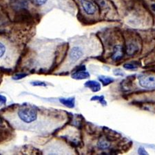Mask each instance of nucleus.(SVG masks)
Instances as JSON below:
<instances>
[{
    "instance_id": "nucleus-13",
    "label": "nucleus",
    "mask_w": 155,
    "mask_h": 155,
    "mask_svg": "<svg viewBox=\"0 0 155 155\" xmlns=\"http://www.w3.org/2000/svg\"><path fill=\"white\" fill-rule=\"evenodd\" d=\"M138 66H137V64H136L135 63H127V64H125L124 65V68L126 70H134L136 69Z\"/></svg>"
},
{
    "instance_id": "nucleus-3",
    "label": "nucleus",
    "mask_w": 155,
    "mask_h": 155,
    "mask_svg": "<svg viewBox=\"0 0 155 155\" xmlns=\"http://www.w3.org/2000/svg\"><path fill=\"white\" fill-rule=\"evenodd\" d=\"M84 52L82 49L78 46H74L71 49L69 54V60L71 63H75L76 61L83 56Z\"/></svg>"
},
{
    "instance_id": "nucleus-19",
    "label": "nucleus",
    "mask_w": 155,
    "mask_h": 155,
    "mask_svg": "<svg viewBox=\"0 0 155 155\" xmlns=\"http://www.w3.org/2000/svg\"><path fill=\"white\" fill-rule=\"evenodd\" d=\"M138 153L139 154H141V155H143V154H147V151L145 150L144 147H140L139 150H138Z\"/></svg>"
},
{
    "instance_id": "nucleus-5",
    "label": "nucleus",
    "mask_w": 155,
    "mask_h": 155,
    "mask_svg": "<svg viewBox=\"0 0 155 155\" xmlns=\"http://www.w3.org/2000/svg\"><path fill=\"white\" fill-rule=\"evenodd\" d=\"M90 74L85 71V66H81V69H79L77 72L72 74V77L74 79H85L88 78Z\"/></svg>"
},
{
    "instance_id": "nucleus-18",
    "label": "nucleus",
    "mask_w": 155,
    "mask_h": 155,
    "mask_svg": "<svg viewBox=\"0 0 155 155\" xmlns=\"http://www.w3.org/2000/svg\"><path fill=\"white\" fill-rule=\"evenodd\" d=\"M6 103V98L0 94V106H4Z\"/></svg>"
},
{
    "instance_id": "nucleus-12",
    "label": "nucleus",
    "mask_w": 155,
    "mask_h": 155,
    "mask_svg": "<svg viewBox=\"0 0 155 155\" xmlns=\"http://www.w3.org/2000/svg\"><path fill=\"white\" fill-rule=\"evenodd\" d=\"M91 101H99L100 103L104 106H106V101L104 100V96H94L92 97Z\"/></svg>"
},
{
    "instance_id": "nucleus-4",
    "label": "nucleus",
    "mask_w": 155,
    "mask_h": 155,
    "mask_svg": "<svg viewBox=\"0 0 155 155\" xmlns=\"http://www.w3.org/2000/svg\"><path fill=\"white\" fill-rule=\"evenodd\" d=\"M84 11L86 12L87 15H94L97 11L96 6L90 0H81L80 1Z\"/></svg>"
},
{
    "instance_id": "nucleus-8",
    "label": "nucleus",
    "mask_w": 155,
    "mask_h": 155,
    "mask_svg": "<svg viewBox=\"0 0 155 155\" xmlns=\"http://www.w3.org/2000/svg\"><path fill=\"white\" fill-rule=\"evenodd\" d=\"M59 101L62 104L64 105L65 106L69 107V108H73L74 107V105H75V99H74V97H71V98L68 99L62 98L60 99Z\"/></svg>"
},
{
    "instance_id": "nucleus-14",
    "label": "nucleus",
    "mask_w": 155,
    "mask_h": 155,
    "mask_svg": "<svg viewBox=\"0 0 155 155\" xmlns=\"http://www.w3.org/2000/svg\"><path fill=\"white\" fill-rule=\"evenodd\" d=\"M6 51V46L2 42H0V58L3 57Z\"/></svg>"
},
{
    "instance_id": "nucleus-16",
    "label": "nucleus",
    "mask_w": 155,
    "mask_h": 155,
    "mask_svg": "<svg viewBox=\"0 0 155 155\" xmlns=\"http://www.w3.org/2000/svg\"><path fill=\"white\" fill-rule=\"evenodd\" d=\"M32 3L36 4L37 6H42L46 3L47 0H31Z\"/></svg>"
},
{
    "instance_id": "nucleus-11",
    "label": "nucleus",
    "mask_w": 155,
    "mask_h": 155,
    "mask_svg": "<svg viewBox=\"0 0 155 155\" xmlns=\"http://www.w3.org/2000/svg\"><path fill=\"white\" fill-rule=\"evenodd\" d=\"M98 146L101 149H106L110 146V143L108 141H107L106 139H101L98 143Z\"/></svg>"
},
{
    "instance_id": "nucleus-7",
    "label": "nucleus",
    "mask_w": 155,
    "mask_h": 155,
    "mask_svg": "<svg viewBox=\"0 0 155 155\" xmlns=\"http://www.w3.org/2000/svg\"><path fill=\"white\" fill-rule=\"evenodd\" d=\"M84 85L85 86L88 87V88L91 89L94 92H98L101 90V84H100L99 82L97 81H92V80L87 81L85 83Z\"/></svg>"
},
{
    "instance_id": "nucleus-9",
    "label": "nucleus",
    "mask_w": 155,
    "mask_h": 155,
    "mask_svg": "<svg viewBox=\"0 0 155 155\" xmlns=\"http://www.w3.org/2000/svg\"><path fill=\"white\" fill-rule=\"evenodd\" d=\"M139 48L134 43H129L127 45V53L128 55H134L138 51Z\"/></svg>"
},
{
    "instance_id": "nucleus-1",
    "label": "nucleus",
    "mask_w": 155,
    "mask_h": 155,
    "mask_svg": "<svg viewBox=\"0 0 155 155\" xmlns=\"http://www.w3.org/2000/svg\"><path fill=\"white\" fill-rule=\"evenodd\" d=\"M18 116L22 121L31 124L37 119V111L33 107H24L19 110Z\"/></svg>"
},
{
    "instance_id": "nucleus-17",
    "label": "nucleus",
    "mask_w": 155,
    "mask_h": 155,
    "mask_svg": "<svg viewBox=\"0 0 155 155\" xmlns=\"http://www.w3.org/2000/svg\"><path fill=\"white\" fill-rule=\"evenodd\" d=\"M27 76V74H24V73H21V74H17L15 75H14L13 77H12V79H15V80H19V79H23L25 77Z\"/></svg>"
},
{
    "instance_id": "nucleus-10",
    "label": "nucleus",
    "mask_w": 155,
    "mask_h": 155,
    "mask_svg": "<svg viewBox=\"0 0 155 155\" xmlns=\"http://www.w3.org/2000/svg\"><path fill=\"white\" fill-rule=\"evenodd\" d=\"M99 80L104 84V86H107V85L112 83L114 81V79L111 77H106V76H99Z\"/></svg>"
},
{
    "instance_id": "nucleus-6",
    "label": "nucleus",
    "mask_w": 155,
    "mask_h": 155,
    "mask_svg": "<svg viewBox=\"0 0 155 155\" xmlns=\"http://www.w3.org/2000/svg\"><path fill=\"white\" fill-rule=\"evenodd\" d=\"M124 56L123 48L120 45H117L113 48V54H112V58L114 61H119Z\"/></svg>"
},
{
    "instance_id": "nucleus-2",
    "label": "nucleus",
    "mask_w": 155,
    "mask_h": 155,
    "mask_svg": "<svg viewBox=\"0 0 155 155\" xmlns=\"http://www.w3.org/2000/svg\"><path fill=\"white\" fill-rule=\"evenodd\" d=\"M139 83L141 87L146 89L155 88V76L141 74L139 77Z\"/></svg>"
},
{
    "instance_id": "nucleus-15",
    "label": "nucleus",
    "mask_w": 155,
    "mask_h": 155,
    "mask_svg": "<svg viewBox=\"0 0 155 155\" xmlns=\"http://www.w3.org/2000/svg\"><path fill=\"white\" fill-rule=\"evenodd\" d=\"M31 84L34 86H44V87H46V86H48V84H47L46 83H45V82L39 81H32V82H31Z\"/></svg>"
},
{
    "instance_id": "nucleus-20",
    "label": "nucleus",
    "mask_w": 155,
    "mask_h": 155,
    "mask_svg": "<svg viewBox=\"0 0 155 155\" xmlns=\"http://www.w3.org/2000/svg\"><path fill=\"white\" fill-rule=\"evenodd\" d=\"M117 72H115V71L114 72V74H115V75H121V76L124 75V73L122 72V71H120V70H117Z\"/></svg>"
}]
</instances>
